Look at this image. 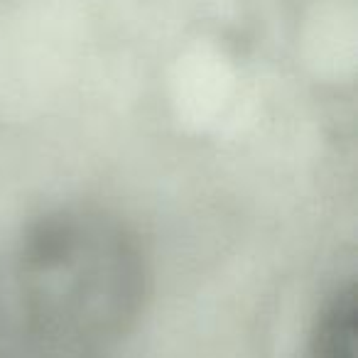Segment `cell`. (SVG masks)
<instances>
[{"label":"cell","instance_id":"cell-1","mask_svg":"<svg viewBox=\"0 0 358 358\" xmlns=\"http://www.w3.org/2000/svg\"><path fill=\"white\" fill-rule=\"evenodd\" d=\"M17 314L32 338L62 351L120 343L145 317L152 268L138 231L96 204L37 216L13 255Z\"/></svg>","mask_w":358,"mask_h":358},{"label":"cell","instance_id":"cell-2","mask_svg":"<svg viewBox=\"0 0 358 358\" xmlns=\"http://www.w3.org/2000/svg\"><path fill=\"white\" fill-rule=\"evenodd\" d=\"M307 358H358V289L336 287L324 302L309 334Z\"/></svg>","mask_w":358,"mask_h":358}]
</instances>
